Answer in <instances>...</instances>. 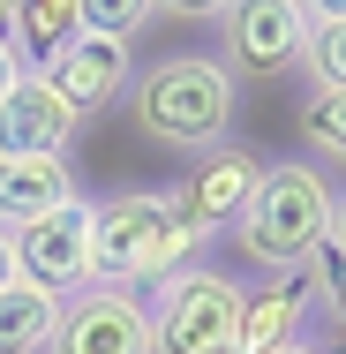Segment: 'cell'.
<instances>
[{"mask_svg": "<svg viewBox=\"0 0 346 354\" xmlns=\"http://www.w3.org/2000/svg\"><path fill=\"white\" fill-rule=\"evenodd\" d=\"M53 317H61V294H46L30 279L0 286V354H46Z\"/></svg>", "mask_w": 346, "mask_h": 354, "instance_id": "5bb4252c", "label": "cell"}, {"mask_svg": "<svg viewBox=\"0 0 346 354\" xmlns=\"http://www.w3.org/2000/svg\"><path fill=\"white\" fill-rule=\"evenodd\" d=\"M331 234H339V241H346V196H339V218H331Z\"/></svg>", "mask_w": 346, "mask_h": 354, "instance_id": "44dd1931", "label": "cell"}, {"mask_svg": "<svg viewBox=\"0 0 346 354\" xmlns=\"http://www.w3.org/2000/svg\"><path fill=\"white\" fill-rule=\"evenodd\" d=\"M68 204H75L68 158H0V234H15L46 212H68Z\"/></svg>", "mask_w": 346, "mask_h": 354, "instance_id": "7c38bea8", "label": "cell"}, {"mask_svg": "<svg viewBox=\"0 0 346 354\" xmlns=\"http://www.w3.org/2000/svg\"><path fill=\"white\" fill-rule=\"evenodd\" d=\"M75 38H83L75 0H15L8 8V53L23 61V75H46Z\"/></svg>", "mask_w": 346, "mask_h": 354, "instance_id": "4fadbf2b", "label": "cell"}, {"mask_svg": "<svg viewBox=\"0 0 346 354\" xmlns=\"http://www.w3.org/2000/svg\"><path fill=\"white\" fill-rule=\"evenodd\" d=\"M211 23H218V68L233 83H286V75H301V46H309V8L301 0L211 8Z\"/></svg>", "mask_w": 346, "mask_h": 354, "instance_id": "5b68a950", "label": "cell"}, {"mask_svg": "<svg viewBox=\"0 0 346 354\" xmlns=\"http://www.w3.org/2000/svg\"><path fill=\"white\" fill-rule=\"evenodd\" d=\"M331 332H339V354H346V324H331Z\"/></svg>", "mask_w": 346, "mask_h": 354, "instance_id": "603a6c76", "label": "cell"}, {"mask_svg": "<svg viewBox=\"0 0 346 354\" xmlns=\"http://www.w3.org/2000/svg\"><path fill=\"white\" fill-rule=\"evenodd\" d=\"M331 218H339V189H331L316 166L278 158V166H264V181L249 189V204H241V218H233L226 234H233L241 264L286 279V272H301V264L324 249Z\"/></svg>", "mask_w": 346, "mask_h": 354, "instance_id": "7a4b0ae2", "label": "cell"}, {"mask_svg": "<svg viewBox=\"0 0 346 354\" xmlns=\"http://www.w3.org/2000/svg\"><path fill=\"white\" fill-rule=\"evenodd\" d=\"M256 181H264V158H256L249 143H218L204 158H189V174H181V189H173V212L189 226V241H196V249L218 241V234L241 218V204H249Z\"/></svg>", "mask_w": 346, "mask_h": 354, "instance_id": "8992f818", "label": "cell"}, {"mask_svg": "<svg viewBox=\"0 0 346 354\" xmlns=\"http://www.w3.org/2000/svg\"><path fill=\"white\" fill-rule=\"evenodd\" d=\"M278 354H324V347H309V339H294V347H278Z\"/></svg>", "mask_w": 346, "mask_h": 354, "instance_id": "ffe728a7", "label": "cell"}, {"mask_svg": "<svg viewBox=\"0 0 346 354\" xmlns=\"http://www.w3.org/2000/svg\"><path fill=\"white\" fill-rule=\"evenodd\" d=\"M0 286H15V249H8V234H0Z\"/></svg>", "mask_w": 346, "mask_h": 354, "instance_id": "d6986e66", "label": "cell"}, {"mask_svg": "<svg viewBox=\"0 0 346 354\" xmlns=\"http://www.w3.org/2000/svg\"><path fill=\"white\" fill-rule=\"evenodd\" d=\"M8 249H15V279H30V286L68 301L75 286H90V204L75 196L68 212H46L30 226H15Z\"/></svg>", "mask_w": 346, "mask_h": 354, "instance_id": "ba28073f", "label": "cell"}, {"mask_svg": "<svg viewBox=\"0 0 346 354\" xmlns=\"http://www.w3.org/2000/svg\"><path fill=\"white\" fill-rule=\"evenodd\" d=\"M128 75H136V53H128V46H113V38H75L68 53L46 68V83H53V98L68 106L75 121H98L106 106L128 98Z\"/></svg>", "mask_w": 346, "mask_h": 354, "instance_id": "9c48e42d", "label": "cell"}, {"mask_svg": "<svg viewBox=\"0 0 346 354\" xmlns=\"http://www.w3.org/2000/svg\"><path fill=\"white\" fill-rule=\"evenodd\" d=\"M294 136L309 158H324V166H346V91H301V106H294ZM316 166V174H324Z\"/></svg>", "mask_w": 346, "mask_h": 354, "instance_id": "9a60e30c", "label": "cell"}, {"mask_svg": "<svg viewBox=\"0 0 346 354\" xmlns=\"http://www.w3.org/2000/svg\"><path fill=\"white\" fill-rule=\"evenodd\" d=\"M309 309H316V294H309L301 272L256 286V294L241 301V339H233V354H278V347H294L301 324H309Z\"/></svg>", "mask_w": 346, "mask_h": 354, "instance_id": "8fae6325", "label": "cell"}, {"mask_svg": "<svg viewBox=\"0 0 346 354\" xmlns=\"http://www.w3.org/2000/svg\"><path fill=\"white\" fill-rule=\"evenodd\" d=\"M196 257L189 226L173 212V189H121L90 204V286H128L136 279H173Z\"/></svg>", "mask_w": 346, "mask_h": 354, "instance_id": "3957f363", "label": "cell"}, {"mask_svg": "<svg viewBox=\"0 0 346 354\" xmlns=\"http://www.w3.org/2000/svg\"><path fill=\"white\" fill-rule=\"evenodd\" d=\"M301 279H309V294L331 309V324H346V241L339 234H324V249L301 264Z\"/></svg>", "mask_w": 346, "mask_h": 354, "instance_id": "e0dca14e", "label": "cell"}, {"mask_svg": "<svg viewBox=\"0 0 346 354\" xmlns=\"http://www.w3.org/2000/svg\"><path fill=\"white\" fill-rule=\"evenodd\" d=\"M46 354H151V317L128 286H75L53 317Z\"/></svg>", "mask_w": 346, "mask_h": 354, "instance_id": "52a82bcc", "label": "cell"}, {"mask_svg": "<svg viewBox=\"0 0 346 354\" xmlns=\"http://www.w3.org/2000/svg\"><path fill=\"white\" fill-rule=\"evenodd\" d=\"M0 38H8V0H0Z\"/></svg>", "mask_w": 346, "mask_h": 354, "instance_id": "7402d4cb", "label": "cell"}, {"mask_svg": "<svg viewBox=\"0 0 346 354\" xmlns=\"http://www.w3.org/2000/svg\"><path fill=\"white\" fill-rule=\"evenodd\" d=\"M15 75H23V61H15V53H8V38H0V98L15 91Z\"/></svg>", "mask_w": 346, "mask_h": 354, "instance_id": "ac0fdd59", "label": "cell"}, {"mask_svg": "<svg viewBox=\"0 0 346 354\" xmlns=\"http://www.w3.org/2000/svg\"><path fill=\"white\" fill-rule=\"evenodd\" d=\"M301 75H309V91H346V8H309Z\"/></svg>", "mask_w": 346, "mask_h": 354, "instance_id": "2e32d148", "label": "cell"}, {"mask_svg": "<svg viewBox=\"0 0 346 354\" xmlns=\"http://www.w3.org/2000/svg\"><path fill=\"white\" fill-rule=\"evenodd\" d=\"M241 301L249 286L218 264H181L173 279H158V294L143 301L151 317V354H233L241 339Z\"/></svg>", "mask_w": 346, "mask_h": 354, "instance_id": "277c9868", "label": "cell"}, {"mask_svg": "<svg viewBox=\"0 0 346 354\" xmlns=\"http://www.w3.org/2000/svg\"><path fill=\"white\" fill-rule=\"evenodd\" d=\"M75 129L83 121L53 98L46 75H15V91L0 98V158H61Z\"/></svg>", "mask_w": 346, "mask_h": 354, "instance_id": "30bf717a", "label": "cell"}, {"mask_svg": "<svg viewBox=\"0 0 346 354\" xmlns=\"http://www.w3.org/2000/svg\"><path fill=\"white\" fill-rule=\"evenodd\" d=\"M121 106H128V129L173 158H204L218 143H233V129H241V83L204 46H173V53L143 61L128 75Z\"/></svg>", "mask_w": 346, "mask_h": 354, "instance_id": "6da1fadb", "label": "cell"}]
</instances>
